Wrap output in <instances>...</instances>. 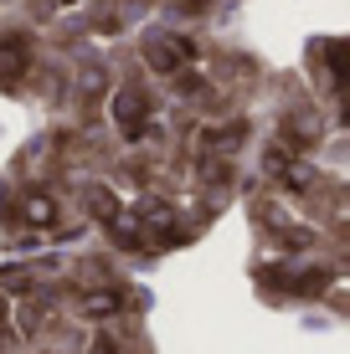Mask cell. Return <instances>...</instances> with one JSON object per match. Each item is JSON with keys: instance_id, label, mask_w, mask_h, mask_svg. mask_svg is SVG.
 Wrapping results in <instances>:
<instances>
[{"instance_id": "1", "label": "cell", "mask_w": 350, "mask_h": 354, "mask_svg": "<svg viewBox=\"0 0 350 354\" xmlns=\"http://www.w3.org/2000/svg\"><path fill=\"white\" fill-rule=\"evenodd\" d=\"M186 57H191V41H175V36H155V41L144 46V62L160 67V72H180Z\"/></svg>"}, {"instance_id": "2", "label": "cell", "mask_w": 350, "mask_h": 354, "mask_svg": "<svg viewBox=\"0 0 350 354\" xmlns=\"http://www.w3.org/2000/svg\"><path fill=\"white\" fill-rule=\"evenodd\" d=\"M114 113H119V124H124V133L134 139V133H139V113H144V97L139 93H119Z\"/></svg>"}, {"instance_id": "3", "label": "cell", "mask_w": 350, "mask_h": 354, "mask_svg": "<svg viewBox=\"0 0 350 354\" xmlns=\"http://www.w3.org/2000/svg\"><path fill=\"white\" fill-rule=\"evenodd\" d=\"M21 216H26V226H52L57 221V205H52V195H31Z\"/></svg>"}, {"instance_id": "4", "label": "cell", "mask_w": 350, "mask_h": 354, "mask_svg": "<svg viewBox=\"0 0 350 354\" xmlns=\"http://www.w3.org/2000/svg\"><path fill=\"white\" fill-rule=\"evenodd\" d=\"M82 308H88V313H114L119 298H114V292H93V298H82Z\"/></svg>"}, {"instance_id": "5", "label": "cell", "mask_w": 350, "mask_h": 354, "mask_svg": "<svg viewBox=\"0 0 350 354\" xmlns=\"http://www.w3.org/2000/svg\"><path fill=\"white\" fill-rule=\"evenodd\" d=\"M93 354H114V344H108V339H98V344H93Z\"/></svg>"}]
</instances>
